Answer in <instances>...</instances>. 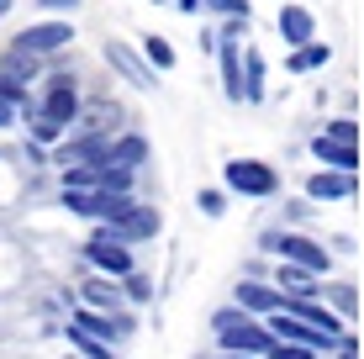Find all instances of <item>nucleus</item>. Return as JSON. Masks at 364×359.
<instances>
[{
	"label": "nucleus",
	"mask_w": 364,
	"mask_h": 359,
	"mask_svg": "<svg viewBox=\"0 0 364 359\" xmlns=\"http://www.w3.org/2000/svg\"><path fill=\"white\" fill-rule=\"evenodd\" d=\"M85 306H95V312H122V291L111 286V280H90V286H85Z\"/></svg>",
	"instance_id": "obj_19"
},
{
	"label": "nucleus",
	"mask_w": 364,
	"mask_h": 359,
	"mask_svg": "<svg viewBox=\"0 0 364 359\" xmlns=\"http://www.w3.org/2000/svg\"><path fill=\"white\" fill-rule=\"evenodd\" d=\"M211 328H217V338H222L228 354H269V343H274L269 328H259L248 306H222V312L211 317Z\"/></svg>",
	"instance_id": "obj_2"
},
{
	"label": "nucleus",
	"mask_w": 364,
	"mask_h": 359,
	"mask_svg": "<svg viewBox=\"0 0 364 359\" xmlns=\"http://www.w3.org/2000/svg\"><path fill=\"white\" fill-rule=\"evenodd\" d=\"M43 6H48V11H74L80 0H43Z\"/></svg>",
	"instance_id": "obj_32"
},
{
	"label": "nucleus",
	"mask_w": 364,
	"mask_h": 359,
	"mask_svg": "<svg viewBox=\"0 0 364 359\" xmlns=\"http://www.w3.org/2000/svg\"><path fill=\"white\" fill-rule=\"evenodd\" d=\"M174 6H180V11H191V16H196V11L206 6V0H174Z\"/></svg>",
	"instance_id": "obj_33"
},
{
	"label": "nucleus",
	"mask_w": 364,
	"mask_h": 359,
	"mask_svg": "<svg viewBox=\"0 0 364 359\" xmlns=\"http://www.w3.org/2000/svg\"><path fill=\"white\" fill-rule=\"evenodd\" d=\"M143 53H148V64H154V69H174V48L164 43V37H148Z\"/></svg>",
	"instance_id": "obj_24"
},
{
	"label": "nucleus",
	"mask_w": 364,
	"mask_h": 359,
	"mask_svg": "<svg viewBox=\"0 0 364 359\" xmlns=\"http://www.w3.org/2000/svg\"><path fill=\"white\" fill-rule=\"evenodd\" d=\"M311 32H317V27H311V11H301V6H285L280 11V37H285V43H311Z\"/></svg>",
	"instance_id": "obj_17"
},
{
	"label": "nucleus",
	"mask_w": 364,
	"mask_h": 359,
	"mask_svg": "<svg viewBox=\"0 0 364 359\" xmlns=\"http://www.w3.org/2000/svg\"><path fill=\"white\" fill-rule=\"evenodd\" d=\"M0 74H11V80H32V74H37V53H27V48H11L6 64H0Z\"/></svg>",
	"instance_id": "obj_22"
},
{
	"label": "nucleus",
	"mask_w": 364,
	"mask_h": 359,
	"mask_svg": "<svg viewBox=\"0 0 364 359\" xmlns=\"http://www.w3.org/2000/svg\"><path fill=\"white\" fill-rule=\"evenodd\" d=\"M269 359H311V349H306V343H291V338H274Z\"/></svg>",
	"instance_id": "obj_25"
},
{
	"label": "nucleus",
	"mask_w": 364,
	"mask_h": 359,
	"mask_svg": "<svg viewBox=\"0 0 364 359\" xmlns=\"http://www.w3.org/2000/svg\"><path fill=\"white\" fill-rule=\"evenodd\" d=\"M58 164H95V159H111V138H95V132H85V138H69L64 132V143H58Z\"/></svg>",
	"instance_id": "obj_10"
},
{
	"label": "nucleus",
	"mask_w": 364,
	"mask_h": 359,
	"mask_svg": "<svg viewBox=\"0 0 364 359\" xmlns=\"http://www.w3.org/2000/svg\"><path fill=\"white\" fill-rule=\"evenodd\" d=\"M111 227H117V232H122V238H127V243H132V238H154V232H159V227H164V217H159V212H154V206H132V212H127V217H122V222H111Z\"/></svg>",
	"instance_id": "obj_14"
},
{
	"label": "nucleus",
	"mask_w": 364,
	"mask_h": 359,
	"mask_svg": "<svg viewBox=\"0 0 364 359\" xmlns=\"http://www.w3.org/2000/svg\"><path fill=\"white\" fill-rule=\"evenodd\" d=\"M127 296L132 301H148V296H154V280L148 275H127Z\"/></svg>",
	"instance_id": "obj_28"
},
{
	"label": "nucleus",
	"mask_w": 364,
	"mask_h": 359,
	"mask_svg": "<svg viewBox=\"0 0 364 359\" xmlns=\"http://www.w3.org/2000/svg\"><path fill=\"white\" fill-rule=\"evenodd\" d=\"M148 159V143L137 138V132H127V138H117L111 143V164H122V169H137Z\"/></svg>",
	"instance_id": "obj_18"
},
{
	"label": "nucleus",
	"mask_w": 364,
	"mask_h": 359,
	"mask_svg": "<svg viewBox=\"0 0 364 359\" xmlns=\"http://www.w3.org/2000/svg\"><path fill=\"white\" fill-rule=\"evenodd\" d=\"M237 21L243 16H232L222 27V90H228V101H248V74H243V58H237Z\"/></svg>",
	"instance_id": "obj_7"
},
{
	"label": "nucleus",
	"mask_w": 364,
	"mask_h": 359,
	"mask_svg": "<svg viewBox=\"0 0 364 359\" xmlns=\"http://www.w3.org/2000/svg\"><path fill=\"white\" fill-rule=\"evenodd\" d=\"M74 323H80L85 333H95V338H106V343L132 338V317H127V312H90V306H80V312H74Z\"/></svg>",
	"instance_id": "obj_9"
},
{
	"label": "nucleus",
	"mask_w": 364,
	"mask_h": 359,
	"mask_svg": "<svg viewBox=\"0 0 364 359\" xmlns=\"http://www.w3.org/2000/svg\"><path fill=\"white\" fill-rule=\"evenodd\" d=\"M328 58H333L328 43H301L296 53H291V74H301V69H322Z\"/></svg>",
	"instance_id": "obj_21"
},
{
	"label": "nucleus",
	"mask_w": 364,
	"mask_h": 359,
	"mask_svg": "<svg viewBox=\"0 0 364 359\" xmlns=\"http://www.w3.org/2000/svg\"><path fill=\"white\" fill-rule=\"evenodd\" d=\"M206 6H217L222 16H243L248 21V0H206Z\"/></svg>",
	"instance_id": "obj_29"
},
{
	"label": "nucleus",
	"mask_w": 364,
	"mask_h": 359,
	"mask_svg": "<svg viewBox=\"0 0 364 359\" xmlns=\"http://www.w3.org/2000/svg\"><path fill=\"white\" fill-rule=\"evenodd\" d=\"M6 11H11V0H0V16H6Z\"/></svg>",
	"instance_id": "obj_34"
},
{
	"label": "nucleus",
	"mask_w": 364,
	"mask_h": 359,
	"mask_svg": "<svg viewBox=\"0 0 364 359\" xmlns=\"http://www.w3.org/2000/svg\"><path fill=\"white\" fill-rule=\"evenodd\" d=\"M274 286H280L285 296H311V291H317V269L291 264V259H285V264H280V280H274Z\"/></svg>",
	"instance_id": "obj_16"
},
{
	"label": "nucleus",
	"mask_w": 364,
	"mask_h": 359,
	"mask_svg": "<svg viewBox=\"0 0 364 359\" xmlns=\"http://www.w3.org/2000/svg\"><path fill=\"white\" fill-rule=\"evenodd\" d=\"M328 132H333V138H348V143H354V138H359V127H354V122H348V117H338V122H333V127H328Z\"/></svg>",
	"instance_id": "obj_30"
},
{
	"label": "nucleus",
	"mask_w": 364,
	"mask_h": 359,
	"mask_svg": "<svg viewBox=\"0 0 364 359\" xmlns=\"http://www.w3.org/2000/svg\"><path fill=\"white\" fill-rule=\"evenodd\" d=\"M311 154L322 159V164L328 169H348V175H354L359 169V148L348 143V138H333V132H317V143H311Z\"/></svg>",
	"instance_id": "obj_12"
},
{
	"label": "nucleus",
	"mask_w": 364,
	"mask_h": 359,
	"mask_svg": "<svg viewBox=\"0 0 364 359\" xmlns=\"http://www.w3.org/2000/svg\"><path fill=\"white\" fill-rule=\"evenodd\" d=\"M222 180H228V191L254 195V201H264V195L280 191V175H274L269 164H259V159H232V164L222 169Z\"/></svg>",
	"instance_id": "obj_4"
},
{
	"label": "nucleus",
	"mask_w": 364,
	"mask_h": 359,
	"mask_svg": "<svg viewBox=\"0 0 364 359\" xmlns=\"http://www.w3.org/2000/svg\"><path fill=\"white\" fill-rule=\"evenodd\" d=\"M69 43H74L69 21H37V27H27V32L16 37V48H27V53H37V58L58 53V48H69Z\"/></svg>",
	"instance_id": "obj_8"
},
{
	"label": "nucleus",
	"mask_w": 364,
	"mask_h": 359,
	"mask_svg": "<svg viewBox=\"0 0 364 359\" xmlns=\"http://www.w3.org/2000/svg\"><path fill=\"white\" fill-rule=\"evenodd\" d=\"M243 74H248V101H264V58L243 53Z\"/></svg>",
	"instance_id": "obj_23"
},
{
	"label": "nucleus",
	"mask_w": 364,
	"mask_h": 359,
	"mask_svg": "<svg viewBox=\"0 0 364 359\" xmlns=\"http://www.w3.org/2000/svg\"><path fill=\"white\" fill-rule=\"evenodd\" d=\"M85 259H90L95 269H106V275H132V254H127V238H122L111 222H100L90 232V243H85Z\"/></svg>",
	"instance_id": "obj_3"
},
{
	"label": "nucleus",
	"mask_w": 364,
	"mask_h": 359,
	"mask_svg": "<svg viewBox=\"0 0 364 359\" xmlns=\"http://www.w3.org/2000/svg\"><path fill=\"white\" fill-rule=\"evenodd\" d=\"M269 338H291V343H306V349H333V338L338 333H328V328H317V323H306V317H296V312H269Z\"/></svg>",
	"instance_id": "obj_6"
},
{
	"label": "nucleus",
	"mask_w": 364,
	"mask_h": 359,
	"mask_svg": "<svg viewBox=\"0 0 364 359\" xmlns=\"http://www.w3.org/2000/svg\"><path fill=\"white\" fill-rule=\"evenodd\" d=\"M74 111H80L74 80H69V74H53V80H48L43 106H32V138H37V143H58V138L74 127Z\"/></svg>",
	"instance_id": "obj_1"
},
{
	"label": "nucleus",
	"mask_w": 364,
	"mask_h": 359,
	"mask_svg": "<svg viewBox=\"0 0 364 359\" xmlns=\"http://www.w3.org/2000/svg\"><path fill=\"white\" fill-rule=\"evenodd\" d=\"M306 195H311V201H348V195H354V175H348V169H328V164H322L317 175L306 180Z\"/></svg>",
	"instance_id": "obj_11"
},
{
	"label": "nucleus",
	"mask_w": 364,
	"mask_h": 359,
	"mask_svg": "<svg viewBox=\"0 0 364 359\" xmlns=\"http://www.w3.org/2000/svg\"><path fill=\"white\" fill-rule=\"evenodd\" d=\"M21 117V106L16 101H6V95H0V127H11V122Z\"/></svg>",
	"instance_id": "obj_31"
},
{
	"label": "nucleus",
	"mask_w": 364,
	"mask_h": 359,
	"mask_svg": "<svg viewBox=\"0 0 364 359\" xmlns=\"http://www.w3.org/2000/svg\"><path fill=\"white\" fill-rule=\"evenodd\" d=\"M280 301H285V291H274V286H259V280L237 286V306H248V312H280Z\"/></svg>",
	"instance_id": "obj_15"
},
{
	"label": "nucleus",
	"mask_w": 364,
	"mask_h": 359,
	"mask_svg": "<svg viewBox=\"0 0 364 359\" xmlns=\"http://www.w3.org/2000/svg\"><path fill=\"white\" fill-rule=\"evenodd\" d=\"M69 343H74V349H80L85 359H111V343H106V338H95V333H85L80 323H74V317H69Z\"/></svg>",
	"instance_id": "obj_20"
},
{
	"label": "nucleus",
	"mask_w": 364,
	"mask_h": 359,
	"mask_svg": "<svg viewBox=\"0 0 364 359\" xmlns=\"http://www.w3.org/2000/svg\"><path fill=\"white\" fill-rule=\"evenodd\" d=\"M328 296H333V306L343 317H354V291H348V286H328Z\"/></svg>",
	"instance_id": "obj_27"
},
{
	"label": "nucleus",
	"mask_w": 364,
	"mask_h": 359,
	"mask_svg": "<svg viewBox=\"0 0 364 359\" xmlns=\"http://www.w3.org/2000/svg\"><path fill=\"white\" fill-rule=\"evenodd\" d=\"M106 58H111V64H117L122 74H127V80L137 85V90H154V85H159V74H148V64L132 53V48H122V43H106Z\"/></svg>",
	"instance_id": "obj_13"
},
{
	"label": "nucleus",
	"mask_w": 364,
	"mask_h": 359,
	"mask_svg": "<svg viewBox=\"0 0 364 359\" xmlns=\"http://www.w3.org/2000/svg\"><path fill=\"white\" fill-rule=\"evenodd\" d=\"M264 249L274 259H291V264H306V269H317V275H328V249L301 238V232H264Z\"/></svg>",
	"instance_id": "obj_5"
},
{
	"label": "nucleus",
	"mask_w": 364,
	"mask_h": 359,
	"mask_svg": "<svg viewBox=\"0 0 364 359\" xmlns=\"http://www.w3.org/2000/svg\"><path fill=\"white\" fill-rule=\"evenodd\" d=\"M200 212H206V217H222V212H228V195H222V191H200Z\"/></svg>",
	"instance_id": "obj_26"
}]
</instances>
